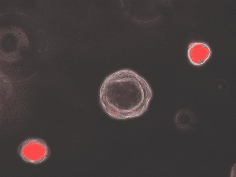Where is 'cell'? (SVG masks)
Instances as JSON below:
<instances>
[{
  "label": "cell",
  "instance_id": "obj_6",
  "mask_svg": "<svg viewBox=\"0 0 236 177\" xmlns=\"http://www.w3.org/2000/svg\"><path fill=\"white\" fill-rule=\"evenodd\" d=\"M21 58L17 51L12 53L1 52L0 59L4 61L11 62L17 60Z\"/></svg>",
  "mask_w": 236,
  "mask_h": 177
},
{
  "label": "cell",
  "instance_id": "obj_3",
  "mask_svg": "<svg viewBox=\"0 0 236 177\" xmlns=\"http://www.w3.org/2000/svg\"><path fill=\"white\" fill-rule=\"evenodd\" d=\"M211 54L210 48L204 42H192L188 46V57L190 63L193 65H203L209 59Z\"/></svg>",
  "mask_w": 236,
  "mask_h": 177
},
{
  "label": "cell",
  "instance_id": "obj_5",
  "mask_svg": "<svg viewBox=\"0 0 236 177\" xmlns=\"http://www.w3.org/2000/svg\"><path fill=\"white\" fill-rule=\"evenodd\" d=\"M0 89L1 94L4 96V101L10 98L13 91V83L16 82L13 81L5 73L0 70Z\"/></svg>",
  "mask_w": 236,
  "mask_h": 177
},
{
  "label": "cell",
  "instance_id": "obj_2",
  "mask_svg": "<svg viewBox=\"0 0 236 177\" xmlns=\"http://www.w3.org/2000/svg\"><path fill=\"white\" fill-rule=\"evenodd\" d=\"M18 152L25 162L38 164L45 161L50 154L49 147L43 140L38 138L27 139L18 148Z\"/></svg>",
  "mask_w": 236,
  "mask_h": 177
},
{
  "label": "cell",
  "instance_id": "obj_1",
  "mask_svg": "<svg viewBox=\"0 0 236 177\" xmlns=\"http://www.w3.org/2000/svg\"><path fill=\"white\" fill-rule=\"evenodd\" d=\"M153 92L147 81L135 71L123 69L107 76L100 89L101 106L113 117L141 115L147 109Z\"/></svg>",
  "mask_w": 236,
  "mask_h": 177
},
{
  "label": "cell",
  "instance_id": "obj_7",
  "mask_svg": "<svg viewBox=\"0 0 236 177\" xmlns=\"http://www.w3.org/2000/svg\"><path fill=\"white\" fill-rule=\"evenodd\" d=\"M41 50H38V52H41Z\"/></svg>",
  "mask_w": 236,
  "mask_h": 177
},
{
  "label": "cell",
  "instance_id": "obj_4",
  "mask_svg": "<svg viewBox=\"0 0 236 177\" xmlns=\"http://www.w3.org/2000/svg\"><path fill=\"white\" fill-rule=\"evenodd\" d=\"M177 126L184 132L190 130L195 122V118L193 113L189 110H181L177 113L175 118Z\"/></svg>",
  "mask_w": 236,
  "mask_h": 177
}]
</instances>
